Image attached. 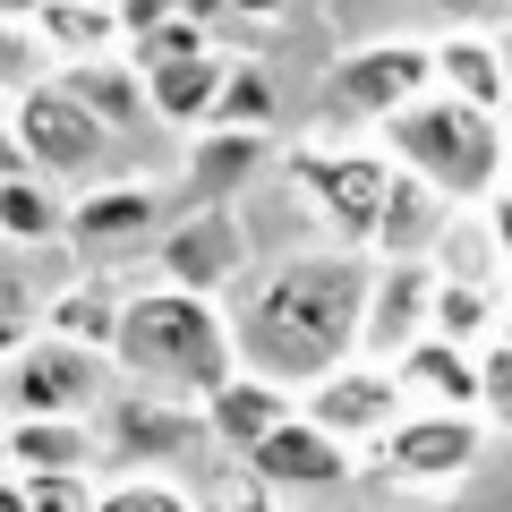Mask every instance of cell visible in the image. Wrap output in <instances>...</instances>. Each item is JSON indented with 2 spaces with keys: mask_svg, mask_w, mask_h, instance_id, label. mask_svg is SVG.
Wrapping results in <instances>:
<instances>
[{
  "mask_svg": "<svg viewBox=\"0 0 512 512\" xmlns=\"http://www.w3.org/2000/svg\"><path fill=\"white\" fill-rule=\"evenodd\" d=\"M367 291H376V256H291L248 291L231 342L274 384L325 376V367H342V350H359Z\"/></svg>",
  "mask_w": 512,
  "mask_h": 512,
  "instance_id": "cell-1",
  "label": "cell"
},
{
  "mask_svg": "<svg viewBox=\"0 0 512 512\" xmlns=\"http://www.w3.org/2000/svg\"><path fill=\"white\" fill-rule=\"evenodd\" d=\"M111 359L137 384L171 393V402H205L214 384L239 376V342H231V325H222L214 291H188V282H163V291L128 299Z\"/></svg>",
  "mask_w": 512,
  "mask_h": 512,
  "instance_id": "cell-2",
  "label": "cell"
},
{
  "mask_svg": "<svg viewBox=\"0 0 512 512\" xmlns=\"http://www.w3.org/2000/svg\"><path fill=\"white\" fill-rule=\"evenodd\" d=\"M384 146L402 154L419 180H436L444 197H487L495 171H504V128L487 103H461V94L427 86L419 103H402L384 120Z\"/></svg>",
  "mask_w": 512,
  "mask_h": 512,
  "instance_id": "cell-3",
  "label": "cell"
},
{
  "mask_svg": "<svg viewBox=\"0 0 512 512\" xmlns=\"http://www.w3.org/2000/svg\"><path fill=\"white\" fill-rule=\"evenodd\" d=\"M0 367H9V376H0V410H9V419H86V410L103 402V350L69 342V333L26 342L18 359H0Z\"/></svg>",
  "mask_w": 512,
  "mask_h": 512,
  "instance_id": "cell-4",
  "label": "cell"
},
{
  "mask_svg": "<svg viewBox=\"0 0 512 512\" xmlns=\"http://www.w3.org/2000/svg\"><path fill=\"white\" fill-rule=\"evenodd\" d=\"M9 128H18L26 163H35V171H52V180L103 171V137H111V120L77 103V86H69V77H60V86H43V77H35V86H26L18 103H9Z\"/></svg>",
  "mask_w": 512,
  "mask_h": 512,
  "instance_id": "cell-5",
  "label": "cell"
},
{
  "mask_svg": "<svg viewBox=\"0 0 512 512\" xmlns=\"http://www.w3.org/2000/svg\"><path fill=\"white\" fill-rule=\"evenodd\" d=\"M427 86H436V52H427V43H376V52L342 60L333 103H342L350 120H393V111L419 103Z\"/></svg>",
  "mask_w": 512,
  "mask_h": 512,
  "instance_id": "cell-6",
  "label": "cell"
},
{
  "mask_svg": "<svg viewBox=\"0 0 512 512\" xmlns=\"http://www.w3.org/2000/svg\"><path fill=\"white\" fill-rule=\"evenodd\" d=\"M248 470L265 478V487H342L350 478V436H333L308 410H291L282 427H265V436L248 444Z\"/></svg>",
  "mask_w": 512,
  "mask_h": 512,
  "instance_id": "cell-7",
  "label": "cell"
},
{
  "mask_svg": "<svg viewBox=\"0 0 512 512\" xmlns=\"http://www.w3.org/2000/svg\"><path fill=\"white\" fill-rule=\"evenodd\" d=\"M427 316H436V265L427 256H384L376 291H367V333L359 342L376 359H402L410 342H427Z\"/></svg>",
  "mask_w": 512,
  "mask_h": 512,
  "instance_id": "cell-8",
  "label": "cell"
},
{
  "mask_svg": "<svg viewBox=\"0 0 512 512\" xmlns=\"http://www.w3.org/2000/svg\"><path fill=\"white\" fill-rule=\"evenodd\" d=\"M402 376H376V367H325L316 376V393H308V419L316 427H333V436H393L402 427Z\"/></svg>",
  "mask_w": 512,
  "mask_h": 512,
  "instance_id": "cell-9",
  "label": "cell"
},
{
  "mask_svg": "<svg viewBox=\"0 0 512 512\" xmlns=\"http://www.w3.org/2000/svg\"><path fill=\"white\" fill-rule=\"evenodd\" d=\"M384 444H393V470H410V478H453V470H470L478 427H470V410H427V419H402Z\"/></svg>",
  "mask_w": 512,
  "mask_h": 512,
  "instance_id": "cell-10",
  "label": "cell"
},
{
  "mask_svg": "<svg viewBox=\"0 0 512 512\" xmlns=\"http://www.w3.org/2000/svg\"><path fill=\"white\" fill-rule=\"evenodd\" d=\"M239 222L231 214H197V222H180L171 231V248H163V282H188V291H222V282L239 274Z\"/></svg>",
  "mask_w": 512,
  "mask_h": 512,
  "instance_id": "cell-11",
  "label": "cell"
},
{
  "mask_svg": "<svg viewBox=\"0 0 512 512\" xmlns=\"http://www.w3.org/2000/svg\"><path fill=\"white\" fill-rule=\"evenodd\" d=\"M308 180H316V197L333 205V222H342L350 239H376L384 205H393V171H384V163L342 154V163H308Z\"/></svg>",
  "mask_w": 512,
  "mask_h": 512,
  "instance_id": "cell-12",
  "label": "cell"
},
{
  "mask_svg": "<svg viewBox=\"0 0 512 512\" xmlns=\"http://www.w3.org/2000/svg\"><path fill=\"white\" fill-rule=\"evenodd\" d=\"M393 376H402V393H410V402H427V410H470V402H478V367H470V350L444 342V333L410 342L402 359H393Z\"/></svg>",
  "mask_w": 512,
  "mask_h": 512,
  "instance_id": "cell-13",
  "label": "cell"
},
{
  "mask_svg": "<svg viewBox=\"0 0 512 512\" xmlns=\"http://www.w3.org/2000/svg\"><path fill=\"white\" fill-rule=\"evenodd\" d=\"M35 35L52 43V52H69V60H111L128 43V18L111 9V0H43Z\"/></svg>",
  "mask_w": 512,
  "mask_h": 512,
  "instance_id": "cell-14",
  "label": "cell"
},
{
  "mask_svg": "<svg viewBox=\"0 0 512 512\" xmlns=\"http://www.w3.org/2000/svg\"><path fill=\"white\" fill-rule=\"evenodd\" d=\"M436 86L461 94V103L504 111V35H453V43H436Z\"/></svg>",
  "mask_w": 512,
  "mask_h": 512,
  "instance_id": "cell-15",
  "label": "cell"
},
{
  "mask_svg": "<svg viewBox=\"0 0 512 512\" xmlns=\"http://www.w3.org/2000/svg\"><path fill=\"white\" fill-rule=\"evenodd\" d=\"M205 419H214L222 444H239V453H248V444L265 436V427H282L291 410H282L274 376H231V384H214V393H205Z\"/></svg>",
  "mask_w": 512,
  "mask_h": 512,
  "instance_id": "cell-16",
  "label": "cell"
},
{
  "mask_svg": "<svg viewBox=\"0 0 512 512\" xmlns=\"http://www.w3.org/2000/svg\"><path fill=\"white\" fill-rule=\"evenodd\" d=\"M154 188H94V197H77L69 205V239L77 248H111V239H137V231H154Z\"/></svg>",
  "mask_w": 512,
  "mask_h": 512,
  "instance_id": "cell-17",
  "label": "cell"
},
{
  "mask_svg": "<svg viewBox=\"0 0 512 512\" xmlns=\"http://www.w3.org/2000/svg\"><path fill=\"white\" fill-rule=\"evenodd\" d=\"M214 436L205 410H163V402H128L120 410V453L128 461H163V453H197Z\"/></svg>",
  "mask_w": 512,
  "mask_h": 512,
  "instance_id": "cell-18",
  "label": "cell"
},
{
  "mask_svg": "<svg viewBox=\"0 0 512 512\" xmlns=\"http://www.w3.org/2000/svg\"><path fill=\"white\" fill-rule=\"evenodd\" d=\"M103 444L86 436V419H9V461L18 470H94Z\"/></svg>",
  "mask_w": 512,
  "mask_h": 512,
  "instance_id": "cell-19",
  "label": "cell"
},
{
  "mask_svg": "<svg viewBox=\"0 0 512 512\" xmlns=\"http://www.w3.org/2000/svg\"><path fill=\"white\" fill-rule=\"evenodd\" d=\"M222 60L214 52H188V60H163V69H146V94H154V111L163 120H214V103H222Z\"/></svg>",
  "mask_w": 512,
  "mask_h": 512,
  "instance_id": "cell-20",
  "label": "cell"
},
{
  "mask_svg": "<svg viewBox=\"0 0 512 512\" xmlns=\"http://www.w3.org/2000/svg\"><path fill=\"white\" fill-rule=\"evenodd\" d=\"M69 86H77V103H86V111H103L111 128H120V120H137V111H154L146 69H137L128 52H111V60H77V69H69Z\"/></svg>",
  "mask_w": 512,
  "mask_h": 512,
  "instance_id": "cell-21",
  "label": "cell"
},
{
  "mask_svg": "<svg viewBox=\"0 0 512 512\" xmlns=\"http://www.w3.org/2000/svg\"><path fill=\"white\" fill-rule=\"evenodd\" d=\"M436 214H444V188L436 180H419V171H410V180H393V205H384V222H376V248L384 256H419V248H436Z\"/></svg>",
  "mask_w": 512,
  "mask_h": 512,
  "instance_id": "cell-22",
  "label": "cell"
},
{
  "mask_svg": "<svg viewBox=\"0 0 512 512\" xmlns=\"http://www.w3.org/2000/svg\"><path fill=\"white\" fill-rule=\"evenodd\" d=\"M52 231H69V205L52 197V180L43 171H18V180H0V239H52Z\"/></svg>",
  "mask_w": 512,
  "mask_h": 512,
  "instance_id": "cell-23",
  "label": "cell"
},
{
  "mask_svg": "<svg viewBox=\"0 0 512 512\" xmlns=\"http://www.w3.org/2000/svg\"><path fill=\"white\" fill-rule=\"evenodd\" d=\"M120 308H128V299H111V291H86V282H77V291H60L43 316H52V333H69V342H94V350H111V342H120Z\"/></svg>",
  "mask_w": 512,
  "mask_h": 512,
  "instance_id": "cell-24",
  "label": "cell"
},
{
  "mask_svg": "<svg viewBox=\"0 0 512 512\" xmlns=\"http://www.w3.org/2000/svg\"><path fill=\"white\" fill-rule=\"evenodd\" d=\"M256 163H265V128H231V120H222L214 137L197 146V180L205 188H239Z\"/></svg>",
  "mask_w": 512,
  "mask_h": 512,
  "instance_id": "cell-25",
  "label": "cell"
},
{
  "mask_svg": "<svg viewBox=\"0 0 512 512\" xmlns=\"http://www.w3.org/2000/svg\"><path fill=\"white\" fill-rule=\"evenodd\" d=\"M427 333H444V342L470 350L478 333H487V291L461 282V274H436V316H427Z\"/></svg>",
  "mask_w": 512,
  "mask_h": 512,
  "instance_id": "cell-26",
  "label": "cell"
},
{
  "mask_svg": "<svg viewBox=\"0 0 512 512\" xmlns=\"http://www.w3.org/2000/svg\"><path fill=\"white\" fill-rule=\"evenodd\" d=\"M214 120H231V128H265V120H274V86H265V69H231V77H222Z\"/></svg>",
  "mask_w": 512,
  "mask_h": 512,
  "instance_id": "cell-27",
  "label": "cell"
},
{
  "mask_svg": "<svg viewBox=\"0 0 512 512\" xmlns=\"http://www.w3.org/2000/svg\"><path fill=\"white\" fill-rule=\"evenodd\" d=\"M103 512H197V495L163 487V478H137V487H111V495H103Z\"/></svg>",
  "mask_w": 512,
  "mask_h": 512,
  "instance_id": "cell-28",
  "label": "cell"
},
{
  "mask_svg": "<svg viewBox=\"0 0 512 512\" xmlns=\"http://www.w3.org/2000/svg\"><path fill=\"white\" fill-rule=\"evenodd\" d=\"M26 512H86L77 470H26Z\"/></svg>",
  "mask_w": 512,
  "mask_h": 512,
  "instance_id": "cell-29",
  "label": "cell"
},
{
  "mask_svg": "<svg viewBox=\"0 0 512 512\" xmlns=\"http://www.w3.org/2000/svg\"><path fill=\"white\" fill-rule=\"evenodd\" d=\"M18 26H26V18H0V86L26 94V86H35V43H26Z\"/></svg>",
  "mask_w": 512,
  "mask_h": 512,
  "instance_id": "cell-30",
  "label": "cell"
},
{
  "mask_svg": "<svg viewBox=\"0 0 512 512\" xmlns=\"http://www.w3.org/2000/svg\"><path fill=\"white\" fill-rule=\"evenodd\" d=\"M120 18H128V35H146V26L180 18V0H120Z\"/></svg>",
  "mask_w": 512,
  "mask_h": 512,
  "instance_id": "cell-31",
  "label": "cell"
},
{
  "mask_svg": "<svg viewBox=\"0 0 512 512\" xmlns=\"http://www.w3.org/2000/svg\"><path fill=\"white\" fill-rule=\"evenodd\" d=\"M18 171H35V163H26V146H18V128L0 120V180H18Z\"/></svg>",
  "mask_w": 512,
  "mask_h": 512,
  "instance_id": "cell-32",
  "label": "cell"
},
{
  "mask_svg": "<svg viewBox=\"0 0 512 512\" xmlns=\"http://www.w3.org/2000/svg\"><path fill=\"white\" fill-rule=\"evenodd\" d=\"M18 350H26V316L0 308V359H18Z\"/></svg>",
  "mask_w": 512,
  "mask_h": 512,
  "instance_id": "cell-33",
  "label": "cell"
},
{
  "mask_svg": "<svg viewBox=\"0 0 512 512\" xmlns=\"http://www.w3.org/2000/svg\"><path fill=\"white\" fill-rule=\"evenodd\" d=\"M495 239H504V265H512V197H495Z\"/></svg>",
  "mask_w": 512,
  "mask_h": 512,
  "instance_id": "cell-34",
  "label": "cell"
},
{
  "mask_svg": "<svg viewBox=\"0 0 512 512\" xmlns=\"http://www.w3.org/2000/svg\"><path fill=\"white\" fill-rule=\"evenodd\" d=\"M444 9H453V18H495L504 0H444Z\"/></svg>",
  "mask_w": 512,
  "mask_h": 512,
  "instance_id": "cell-35",
  "label": "cell"
},
{
  "mask_svg": "<svg viewBox=\"0 0 512 512\" xmlns=\"http://www.w3.org/2000/svg\"><path fill=\"white\" fill-rule=\"evenodd\" d=\"M231 9H248V18H282L291 0H231Z\"/></svg>",
  "mask_w": 512,
  "mask_h": 512,
  "instance_id": "cell-36",
  "label": "cell"
},
{
  "mask_svg": "<svg viewBox=\"0 0 512 512\" xmlns=\"http://www.w3.org/2000/svg\"><path fill=\"white\" fill-rule=\"evenodd\" d=\"M43 0H0V18H35Z\"/></svg>",
  "mask_w": 512,
  "mask_h": 512,
  "instance_id": "cell-37",
  "label": "cell"
},
{
  "mask_svg": "<svg viewBox=\"0 0 512 512\" xmlns=\"http://www.w3.org/2000/svg\"><path fill=\"white\" fill-rule=\"evenodd\" d=\"M504 120H512V35H504Z\"/></svg>",
  "mask_w": 512,
  "mask_h": 512,
  "instance_id": "cell-38",
  "label": "cell"
},
{
  "mask_svg": "<svg viewBox=\"0 0 512 512\" xmlns=\"http://www.w3.org/2000/svg\"><path fill=\"white\" fill-rule=\"evenodd\" d=\"M9 103H18V94H9V86H0V120H9Z\"/></svg>",
  "mask_w": 512,
  "mask_h": 512,
  "instance_id": "cell-39",
  "label": "cell"
},
{
  "mask_svg": "<svg viewBox=\"0 0 512 512\" xmlns=\"http://www.w3.org/2000/svg\"><path fill=\"white\" fill-rule=\"evenodd\" d=\"M111 9H120V0H111Z\"/></svg>",
  "mask_w": 512,
  "mask_h": 512,
  "instance_id": "cell-40",
  "label": "cell"
}]
</instances>
